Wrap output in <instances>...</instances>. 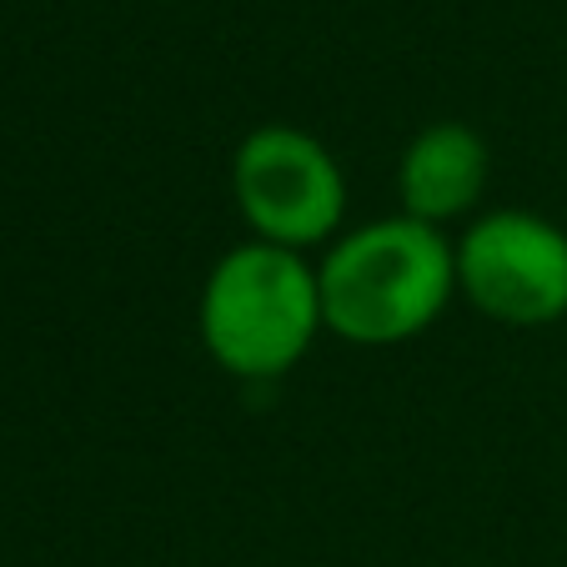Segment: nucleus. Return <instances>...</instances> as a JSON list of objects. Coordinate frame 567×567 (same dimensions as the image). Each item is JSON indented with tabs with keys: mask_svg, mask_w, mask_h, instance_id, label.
Segmentation results:
<instances>
[{
	"mask_svg": "<svg viewBox=\"0 0 567 567\" xmlns=\"http://www.w3.org/2000/svg\"><path fill=\"white\" fill-rule=\"evenodd\" d=\"M321 321L352 347H402L432 332L457 297L447 231L412 216L347 226L317 261Z\"/></svg>",
	"mask_w": 567,
	"mask_h": 567,
	"instance_id": "1",
	"label": "nucleus"
},
{
	"mask_svg": "<svg viewBox=\"0 0 567 567\" xmlns=\"http://www.w3.org/2000/svg\"><path fill=\"white\" fill-rule=\"evenodd\" d=\"M327 332L321 281L307 251L236 241L212 261L196 301V337L236 382H277Z\"/></svg>",
	"mask_w": 567,
	"mask_h": 567,
	"instance_id": "2",
	"label": "nucleus"
},
{
	"mask_svg": "<svg viewBox=\"0 0 567 567\" xmlns=\"http://www.w3.org/2000/svg\"><path fill=\"white\" fill-rule=\"evenodd\" d=\"M231 202L257 241L327 251L347 231V172L307 126L261 121L231 151Z\"/></svg>",
	"mask_w": 567,
	"mask_h": 567,
	"instance_id": "3",
	"label": "nucleus"
},
{
	"mask_svg": "<svg viewBox=\"0 0 567 567\" xmlns=\"http://www.w3.org/2000/svg\"><path fill=\"white\" fill-rule=\"evenodd\" d=\"M457 297L487 321L537 332L567 317V231L543 212L497 206L467 221L452 241Z\"/></svg>",
	"mask_w": 567,
	"mask_h": 567,
	"instance_id": "4",
	"label": "nucleus"
},
{
	"mask_svg": "<svg viewBox=\"0 0 567 567\" xmlns=\"http://www.w3.org/2000/svg\"><path fill=\"white\" fill-rule=\"evenodd\" d=\"M493 151L467 121H427L396 156V212L427 226H452L482 206Z\"/></svg>",
	"mask_w": 567,
	"mask_h": 567,
	"instance_id": "5",
	"label": "nucleus"
}]
</instances>
